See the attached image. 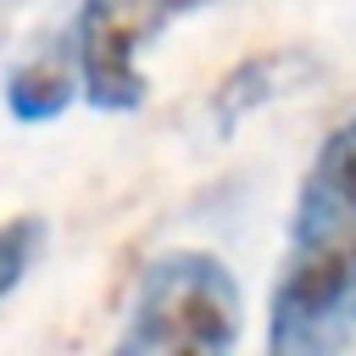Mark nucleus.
Instances as JSON below:
<instances>
[{"mask_svg":"<svg viewBox=\"0 0 356 356\" xmlns=\"http://www.w3.org/2000/svg\"><path fill=\"white\" fill-rule=\"evenodd\" d=\"M356 339V111L317 145L295 211L284 273L267 306V350L328 356Z\"/></svg>","mask_w":356,"mask_h":356,"instance_id":"nucleus-1","label":"nucleus"},{"mask_svg":"<svg viewBox=\"0 0 356 356\" xmlns=\"http://www.w3.org/2000/svg\"><path fill=\"white\" fill-rule=\"evenodd\" d=\"M239 312H245V295H239L234 273L217 256L167 250L145 267L117 350H139V356H156V350H178V356L234 350Z\"/></svg>","mask_w":356,"mask_h":356,"instance_id":"nucleus-2","label":"nucleus"},{"mask_svg":"<svg viewBox=\"0 0 356 356\" xmlns=\"http://www.w3.org/2000/svg\"><path fill=\"white\" fill-rule=\"evenodd\" d=\"M178 11H184L178 0H83L78 6L72 56H78V83H83L89 106H100V111H134L145 100L139 50Z\"/></svg>","mask_w":356,"mask_h":356,"instance_id":"nucleus-3","label":"nucleus"},{"mask_svg":"<svg viewBox=\"0 0 356 356\" xmlns=\"http://www.w3.org/2000/svg\"><path fill=\"white\" fill-rule=\"evenodd\" d=\"M78 56H72V39L67 50H39L28 61H17L6 72V111L17 122H50L67 111V100L78 95Z\"/></svg>","mask_w":356,"mask_h":356,"instance_id":"nucleus-4","label":"nucleus"},{"mask_svg":"<svg viewBox=\"0 0 356 356\" xmlns=\"http://www.w3.org/2000/svg\"><path fill=\"white\" fill-rule=\"evenodd\" d=\"M289 67H295L289 56H256V61H245L239 72H228V78L217 83V100H211V111H217V128L228 134V128H234L245 111H256L261 100H273Z\"/></svg>","mask_w":356,"mask_h":356,"instance_id":"nucleus-5","label":"nucleus"},{"mask_svg":"<svg viewBox=\"0 0 356 356\" xmlns=\"http://www.w3.org/2000/svg\"><path fill=\"white\" fill-rule=\"evenodd\" d=\"M39 245H44V222H39V217H11V222H0V295H11V289L22 284V273L33 267Z\"/></svg>","mask_w":356,"mask_h":356,"instance_id":"nucleus-6","label":"nucleus"},{"mask_svg":"<svg viewBox=\"0 0 356 356\" xmlns=\"http://www.w3.org/2000/svg\"><path fill=\"white\" fill-rule=\"evenodd\" d=\"M178 6H184V11H195V6H211V0H178Z\"/></svg>","mask_w":356,"mask_h":356,"instance_id":"nucleus-7","label":"nucleus"}]
</instances>
